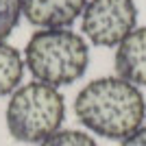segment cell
<instances>
[{
  "label": "cell",
  "instance_id": "6da1fadb",
  "mask_svg": "<svg viewBox=\"0 0 146 146\" xmlns=\"http://www.w3.org/2000/svg\"><path fill=\"white\" fill-rule=\"evenodd\" d=\"M74 113L92 133L107 140H124L144 124L146 103L133 83L118 74L100 76L76 94Z\"/></svg>",
  "mask_w": 146,
  "mask_h": 146
},
{
  "label": "cell",
  "instance_id": "7a4b0ae2",
  "mask_svg": "<svg viewBox=\"0 0 146 146\" xmlns=\"http://www.w3.org/2000/svg\"><path fill=\"white\" fill-rule=\"evenodd\" d=\"M90 63L87 42L70 29H42L31 35L24 48V66L35 81L52 87L72 85Z\"/></svg>",
  "mask_w": 146,
  "mask_h": 146
},
{
  "label": "cell",
  "instance_id": "3957f363",
  "mask_svg": "<svg viewBox=\"0 0 146 146\" xmlns=\"http://www.w3.org/2000/svg\"><path fill=\"white\" fill-rule=\"evenodd\" d=\"M5 118L13 140L39 144L61 129L66 118V100L57 87L33 81L20 85L11 94Z\"/></svg>",
  "mask_w": 146,
  "mask_h": 146
},
{
  "label": "cell",
  "instance_id": "277c9868",
  "mask_svg": "<svg viewBox=\"0 0 146 146\" xmlns=\"http://www.w3.org/2000/svg\"><path fill=\"white\" fill-rule=\"evenodd\" d=\"M137 7L133 0H90L83 9V33L96 46H118L135 31Z\"/></svg>",
  "mask_w": 146,
  "mask_h": 146
},
{
  "label": "cell",
  "instance_id": "5b68a950",
  "mask_svg": "<svg viewBox=\"0 0 146 146\" xmlns=\"http://www.w3.org/2000/svg\"><path fill=\"white\" fill-rule=\"evenodd\" d=\"M85 9V0H22V15L42 29H68Z\"/></svg>",
  "mask_w": 146,
  "mask_h": 146
},
{
  "label": "cell",
  "instance_id": "8992f818",
  "mask_svg": "<svg viewBox=\"0 0 146 146\" xmlns=\"http://www.w3.org/2000/svg\"><path fill=\"white\" fill-rule=\"evenodd\" d=\"M116 74L137 85H146V26L131 31L116 50Z\"/></svg>",
  "mask_w": 146,
  "mask_h": 146
},
{
  "label": "cell",
  "instance_id": "52a82bcc",
  "mask_svg": "<svg viewBox=\"0 0 146 146\" xmlns=\"http://www.w3.org/2000/svg\"><path fill=\"white\" fill-rule=\"evenodd\" d=\"M24 59L9 44L0 42V98L11 96L24 76Z\"/></svg>",
  "mask_w": 146,
  "mask_h": 146
},
{
  "label": "cell",
  "instance_id": "ba28073f",
  "mask_svg": "<svg viewBox=\"0 0 146 146\" xmlns=\"http://www.w3.org/2000/svg\"><path fill=\"white\" fill-rule=\"evenodd\" d=\"M37 146H98V142L87 135L85 131H76V129H59L57 133L39 142Z\"/></svg>",
  "mask_w": 146,
  "mask_h": 146
},
{
  "label": "cell",
  "instance_id": "9c48e42d",
  "mask_svg": "<svg viewBox=\"0 0 146 146\" xmlns=\"http://www.w3.org/2000/svg\"><path fill=\"white\" fill-rule=\"evenodd\" d=\"M22 15V0H0V42L13 33Z\"/></svg>",
  "mask_w": 146,
  "mask_h": 146
},
{
  "label": "cell",
  "instance_id": "30bf717a",
  "mask_svg": "<svg viewBox=\"0 0 146 146\" xmlns=\"http://www.w3.org/2000/svg\"><path fill=\"white\" fill-rule=\"evenodd\" d=\"M120 146H146V124H142L137 131H133L129 137H124Z\"/></svg>",
  "mask_w": 146,
  "mask_h": 146
}]
</instances>
